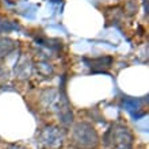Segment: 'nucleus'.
<instances>
[{"instance_id":"7ed1b4c3","label":"nucleus","mask_w":149,"mask_h":149,"mask_svg":"<svg viewBox=\"0 0 149 149\" xmlns=\"http://www.w3.org/2000/svg\"><path fill=\"white\" fill-rule=\"evenodd\" d=\"M6 29H10V26H8V24L0 23V31H3V30H6Z\"/></svg>"},{"instance_id":"f03ea898","label":"nucleus","mask_w":149,"mask_h":149,"mask_svg":"<svg viewBox=\"0 0 149 149\" xmlns=\"http://www.w3.org/2000/svg\"><path fill=\"white\" fill-rule=\"evenodd\" d=\"M14 49V43L10 39H0V57L8 54Z\"/></svg>"},{"instance_id":"f257e3e1","label":"nucleus","mask_w":149,"mask_h":149,"mask_svg":"<svg viewBox=\"0 0 149 149\" xmlns=\"http://www.w3.org/2000/svg\"><path fill=\"white\" fill-rule=\"evenodd\" d=\"M74 138H76V141L80 145L90 146V145H94L96 142V133H95V130L90 125L80 123L74 129Z\"/></svg>"}]
</instances>
